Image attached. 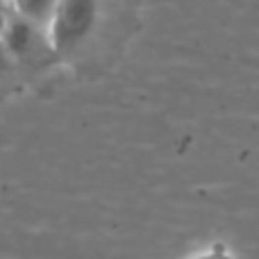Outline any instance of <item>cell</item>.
I'll use <instances>...</instances> for the list:
<instances>
[{"label": "cell", "mask_w": 259, "mask_h": 259, "mask_svg": "<svg viewBox=\"0 0 259 259\" xmlns=\"http://www.w3.org/2000/svg\"><path fill=\"white\" fill-rule=\"evenodd\" d=\"M96 18V0H62L53 16V46L57 53L73 50L87 32L91 30Z\"/></svg>", "instance_id": "6da1fadb"}, {"label": "cell", "mask_w": 259, "mask_h": 259, "mask_svg": "<svg viewBox=\"0 0 259 259\" xmlns=\"http://www.w3.org/2000/svg\"><path fill=\"white\" fill-rule=\"evenodd\" d=\"M41 25L27 21L25 16L16 14V16H9V23L3 32V44L7 46L9 55L21 62H36L39 57H44L48 53L46 48V41L41 36Z\"/></svg>", "instance_id": "7a4b0ae2"}, {"label": "cell", "mask_w": 259, "mask_h": 259, "mask_svg": "<svg viewBox=\"0 0 259 259\" xmlns=\"http://www.w3.org/2000/svg\"><path fill=\"white\" fill-rule=\"evenodd\" d=\"M14 3H16V9L21 16L44 27L48 23H53V16L62 0H14Z\"/></svg>", "instance_id": "3957f363"}, {"label": "cell", "mask_w": 259, "mask_h": 259, "mask_svg": "<svg viewBox=\"0 0 259 259\" xmlns=\"http://www.w3.org/2000/svg\"><path fill=\"white\" fill-rule=\"evenodd\" d=\"M12 55H9V50H7V46L3 44V39H0V73H5L9 68V64H12Z\"/></svg>", "instance_id": "277c9868"}, {"label": "cell", "mask_w": 259, "mask_h": 259, "mask_svg": "<svg viewBox=\"0 0 259 259\" xmlns=\"http://www.w3.org/2000/svg\"><path fill=\"white\" fill-rule=\"evenodd\" d=\"M9 16H12V14L7 12V5H5V0H0V36H3L5 27H7V23H9Z\"/></svg>", "instance_id": "5b68a950"}]
</instances>
